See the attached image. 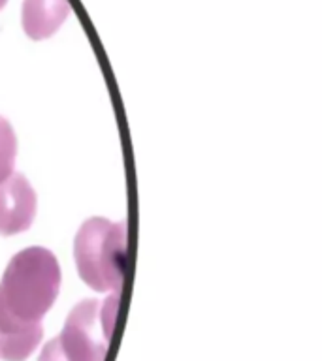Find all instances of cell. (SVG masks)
<instances>
[{"instance_id": "cell-1", "label": "cell", "mask_w": 322, "mask_h": 361, "mask_svg": "<svg viewBox=\"0 0 322 361\" xmlns=\"http://www.w3.org/2000/svg\"><path fill=\"white\" fill-rule=\"evenodd\" d=\"M61 290V265L44 247L17 252L0 282V307L17 320L36 324L53 307Z\"/></svg>"}, {"instance_id": "cell-2", "label": "cell", "mask_w": 322, "mask_h": 361, "mask_svg": "<svg viewBox=\"0 0 322 361\" xmlns=\"http://www.w3.org/2000/svg\"><path fill=\"white\" fill-rule=\"evenodd\" d=\"M129 252V224L107 219L85 220L79 228L73 256L79 276L96 292H121Z\"/></svg>"}, {"instance_id": "cell-3", "label": "cell", "mask_w": 322, "mask_h": 361, "mask_svg": "<svg viewBox=\"0 0 322 361\" xmlns=\"http://www.w3.org/2000/svg\"><path fill=\"white\" fill-rule=\"evenodd\" d=\"M119 310V293L104 301L85 299L72 309L59 335L68 361H104Z\"/></svg>"}, {"instance_id": "cell-4", "label": "cell", "mask_w": 322, "mask_h": 361, "mask_svg": "<svg viewBox=\"0 0 322 361\" xmlns=\"http://www.w3.org/2000/svg\"><path fill=\"white\" fill-rule=\"evenodd\" d=\"M36 192L21 173L0 180V235H16L32 226Z\"/></svg>"}, {"instance_id": "cell-5", "label": "cell", "mask_w": 322, "mask_h": 361, "mask_svg": "<svg viewBox=\"0 0 322 361\" xmlns=\"http://www.w3.org/2000/svg\"><path fill=\"white\" fill-rule=\"evenodd\" d=\"M44 335L42 322L27 324L0 307V360L25 361Z\"/></svg>"}, {"instance_id": "cell-6", "label": "cell", "mask_w": 322, "mask_h": 361, "mask_svg": "<svg viewBox=\"0 0 322 361\" xmlns=\"http://www.w3.org/2000/svg\"><path fill=\"white\" fill-rule=\"evenodd\" d=\"M70 13L68 0H25L23 28L32 39L49 38L66 21Z\"/></svg>"}, {"instance_id": "cell-7", "label": "cell", "mask_w": 322, "mask_h": 361, "mask_svg": "<svg viewBox=\"0 0 322 361\" xmlns=\"http://www.w3.org/2000/svg\"><path fill=\"white\" fill-rule=\"evenodd\" d=\"M17 157V137L11 124L0 117V180L13 173Z\"/></svg>"}, {"instance_id": "cell-8", "label": "cell", "mask_w": 322, "mask_h": 361, "mask_svg": "<svg viewBox=\"0 0 322 361\" xmlns=\"http://www.w3.org/2000/svg\"><path fill=\"white\" fill-rule=\"evenodd\" d=\"M38 361H68L66 355L62 354L59 338H53V341H49V343L45 344Z\"/></svg>"}, {"instance_id": "cell-9", "label": "cell", "mask_w": 322, "mask_h": 361, "mask_svg": "<svg viewBox=\"0 0 322 361\" xmlns=\"http://www.w3.org/2000/svg\"><path fill=\"white\" fill-rule=\"evenodd\" d=\"M6 2H8V0H0V10H2V8H4Z\"/></svg>"}]
</instances>
